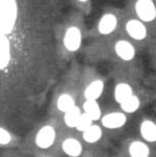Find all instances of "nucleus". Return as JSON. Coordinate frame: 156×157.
<instances>
[{"instance_id":"1","label":"nucleus","mask_w":156,"mask_h":157,"mask_svg":"<svg viewBox=\"0 0 156 157\" xmlns=\"http://www.w3.org/2000/svg\"><path fill=\"white\" fill-rule=\"evenodd\" d=\"M18 17L16 0H0V33L9 34L13 31Z\"/></svg>"},{"instance_id":"2","label":"nucleus","mask_w":156,"mask_h":157,"mask_svg":"<svg viewBox=\"0 0 156 157\" xmlns=\"http://www.w3.org/2000/svg\"><path fill=\"white\" fill-rule=\"evenodd\" d=\"M135 12L139 19L144 22H151L156 17L155 4L152 0H137Z\"/></svg>"},{"instance_id":"3","label":"nucleus","mask_w":156,"mask_h":157,"mask_svg":"<svg viewBox=\"0 0 156 157\" xmlns=\"http://www.w3.org/2000/svg\"><path fill=\"white\" fill-rule=\"evenodd\" d=\"M81 31L76 26H71L67 29L63 36V45L71 52L77 51L81 45Z\"/></svg>"},{"instance_id":"4","label":"nucleus","mask_w":156,"mask_h":157,"mask_svg":"<svg viewBox=\"0 0 156 157\" xmlns=\"http://www.w3.org/2000/svg\"><path fill=\"white\" fill-rule=\"evenodd\" d=\"M55 140V130L52 126L46 125L39 130L36 136V144L41 149H48Z\"/></svg>"},{"instance_id":"5","label":"nucleus","mask_w":156,"mask_h":157,"mask_svg":"<svg viewBox=\"0 0 156 157\" xmlns=\"http://www.w3.org/2000/svg\"><path fill=\"white\" fill-rule=\"evenodd\" d=\"M126 31L132 39L141 41L144 40L147 36V29L144 23L139 20L132 19L129 20L126 24Z\"/></svg>"},{"instance_id":"6","label":"nucleus","mask_w":156,"mask_h":157,"mask_svg":"<svg viewBox=\"0 0 156 157\" xmlns=\"http://www.w3.org/2000/svg\"><path fill=\"white\" fill-rule=\"evenodd\" d=\"M127 118L125 113H112L105 114L102 118V125L108 129L121 128L126 124Z\"/></svg>"},{"instance_id":"7","label":"nucleus","mask_w":156,"mask_h":157,"mask_svg":"<svg viewBox=\"0 0 156 157\" xmlns=\"http://www.w3.org/2000/svg\"><path fill=\"white\" fill-rule=\"evenodd\" d=\"M115 50L117 55L123 60H131L135 55V49L130 42L121 40L116 43Z\"/></svg>"},{"instance_id":"8","label":"nucleus","mask_w":156,"mask_h":157,"mask_svg":"<svg viewBox=\"0 0 156 157\" xmlns=\"http://www.w3.org/2000/svg\"><path fill=\"white\" fill-rule=\"evenodd\" d=\"M118 25V19L113 14H105L100 19L98 24V30L101 34H109L116 29Z\"/></svg>"},{"instance_id":"9","label":"nucleus","mask_w":156,"mask_h":157,"mask_svg":"<svg viewBox=\"0 0 156 157\" xmlns=\"http://www.w3.org/2000/svg\"><path fill=\"white\" fill-rule=\"evenodd\" d=\"M10 60V45L6 34L0 33V70L4 69Z\"/></svg>"},{"instance_id":"10","label":"nucleus","mask_w":156,"mask_h":157,"mask_svg":"<svg viewBox=\"0 0 156 157\" xmlns=\"http://www.w3.org/2000/svg\"><path fill=\"white\" fill-rule=\"evenodd\" d=\"M103 89H104V83L102 80H95L86 86V90H84V97L86 99L89 100H97L98 98L101 96Z\"/></svg>"},{"instance_id":"11","label":"nucleus","mask_w":156,"mask_h":157,"mask_svg":"<svg viewBox=\"0 0 156 157\" xmlns=\"http://www.w3.org/2000/svg\"><path fill=\"white\" fill-rule=\"evenodd\" d=\"M63 150L69 156L76 157L80 155L81 152H82V147H81V144L79 143V140L70 137L63 140Z\"/></svg>"},{"instance_id":"12","label":"nucleus","mask_w":156,"mask_h":157,"mask_svg":"<svg viewBox=\"0 0 156 157\" xmlns=\"http://www.w3.org/2000/svg\"><path fill=\"white\" fill-rule=\"evenodd\" d=\"M83 109L88 116L93 121H97L101 118V108L96 100H89L86 99V102L83 103Z\"/></svg>"},{"instance_id":"13","label":"nucleus","mask_w":156,"mask_h":157,"mask_svg":"<svg viewBox=\"0 0 156 157\" xmlns=\"http://www.w3.org/2000/svg\"><path fill=\"white\" fill-rule=\"evenodd\" d=\"M141 134L148 142L156 140V125L152 121L146 120L141 125Z\"/></svg>"},{"instance_id":"14","label":"nucleus","mask_w":156,"mask_h":157,"mask_svg":"<svg viewBox=\"0 0 156 157\" xmlns=\"http://www.w3.org/2000/svg\"><path fill=\"white\" fill-rule=\"evenodd\" d=\"M83 132V140H86V143L89 144H94L98 142V140L101 138L102 136V130L98 125H93L88 127Z\"/></svg>"},{"instance_id":"15","label":"nucleus","mask_w":156,"mask_h":157,"mask_svg":"<svg viewBox=\"0 0 156 157\" xmlns=\"http://www.w3.org/2000/svg\"><path fill=\"white\" fill-rule=\"evenodd\" d=\"M131 95H133V90L128 83H119L116 86L115 99L118 103H121L128 97H130Z\"/></svg>"},{"instance_id":"16","label":"nucleus","mask_w":156,"mask_h":157,"mask_svg":"<svg viewBox=\"0 0 156 157\" xmlns=\"http://www.w3.org/2000/svg\"><path fill=\"white\" fill-rule=\"evenodd\" d=\"M129 153L132 157H147L150 150L146 144L142 142H133L129 146Z\"/></svg>"},{"instance_id":"17","label":"nucleus","mask_w":156,"mask_h":157,"mask_svg":"<svg viewBox=\"0 0 156 157\" xmlns=\"http://www.w3.org/2000/svg\"><path fill=\"white\" fill-rule=\"evenodd\" d=\"M80 114H81L80 109H79V107H77L76 105H74L70 109L65 111V118L63 119H65L66 125H67L68 127H71V128H75Z\"/></svg>"},{"instance_id":"18","label":"nucleus","mask_w":156,"mask_h":157,"mask_svg":"<svg viewBox=\"0 0 156 157\" xmlns=\"http://www.w3.org/2000/svg\"><path fill=\"white\" fill-rule=\"evenodd\" d=\"M121 104V107L122 109L125 111L127 113H134L139 109V100L136 96L134 95H131L130 97H128L127 99H125L124 101L120 103Z\"/></svg>"},{"instance_id":"19","label":"nucleus","mask_w":156,"mask_h":157,"mask_svg":"<svg viewBox=\"0 0 156 157\" xmlns=\"http://www.w3.org/2000/svg\"><path fill=\"white\" fill-rule=\"evenodd\" d=\"M57 108L63 111V113H65V111H67L68 109H70L71 107H73L74 105H75V101L72 97H71L70 95L68 94H62L59 97V99H57Z\"/></svg>"},{"instance_id":"20","label":"nucleus","mask_w":156,"mask_h":157,"mask_svg":"<svg viewBox=\"0 0 156 157\" xmlns=\"http://www.w3.org/2000/svg\"><path fill=\"white\" fill-rule=\"evenodd\" d=\"M93 123V120H92L86 114V113H81L80 117H79L78 121H77V124H76L75 128L79 130V131H84L88 127H89Z\"/></svg>"},{"instance_id":"21","label":"nucleus","mask_w":156,"mask_h":157,"mask_svg":"<svg viewBox=\"0 0 156 157\" xmlns=\"http://www.w3.org/2000/svg\"><path fill=\"white\" fill-rule=\"evenodd\" d=\"M12 140V135L7 130L0 127V145H7Z\"/></svg>"},{"instance_id":"22","label":"nucleus","mask_w":156,"mask_h":157,"mask_svg":"<svg viewBox=\"0 0 156 157\" xmlns=\"http://www.w3.org/2000/svg\"><path fill=\"white\" fill-rule=\"evenodd\" d=\"M78 1H80V2H86V1H88V0H78Z\"/></svg>"}]
</instances>
